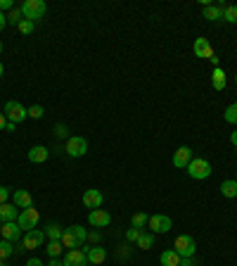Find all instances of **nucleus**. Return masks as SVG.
Returning <instances> with one entry per match:
<instances>
[{
    "label": "nucleus",
    "mask_w": 237,
    "mask_h": 266,
    "mask_svg": "<svg viewBox=\"0 0 237 266\" xmlns=\"http://www.w3.org/2000/svg\"><path fill=\"white\" fill-rule=\"evenodd\" d=\"M62 264L64 266H88V257L83 250H67Z\"/></svg>",
    "instance_id": "12"
},
{
    "label": "nucleus",
    "mask_w": 237,
    "mask_h": 266,
    "mask_svg": "<svg viewBox=\"0 0 237 266\" xmlns=\"http://www.w3.org/2000/svg\"><path fill=\"white\" fill-rule=\"evenodd\" d=\"M17 29H19L22 33H24V36H29V33L36 31V22H31V19H22Z\"/></svg>",
    "instance_id": "32"
},
{
    "label": "nucleus",
    "mask_w": 237,
    "mask_h": 266,
    "mask_svg": "<svg viewBox=\"0 0 237 266\" xmlns=\"http://www.w3.org/2000/svg\"><path fill=\"white\" fill-rule=\"evenodd\" d=\"M24 19V14H22V7H14V10H10V14H7V24L12 26H19V22Z\"/></svg>",
    "instance_id": "31"
},
{
    "label": "nucleus",
    "mask_w": 237,
    "mask_h": 266,
    "mask_svg": "<svg viewBox=\"0 0 237 266\" xmlns=\"http://www.w3.org/2000/svg\"><path fill=\"white\" fill-rule=\"evenodd\" d=\"M88 238H90V240H93V242H97V245H100V233H90V235H88Z\"/></svg>",
    "instance_id": "42"
},
{
    "label": "nucleus",
    "mask_w": 237,
    "mask_h": 266,
    "mask_svg": "<svg viewBox=\"0 0 237 266\" xmlns=\"http://www.w3.org/2000/svg\"><path fill=\"white\" fill-rule=\"evenodd\" d=\"M88 240V233L86 228H81V226H69V228H64L62 233V245L69 250H78L83 247V242Z\"/></svg>",
    "instance_id": "1"
},
{
    "label": "nucleus",
    "mask_w": 237,
    "mask_h": 266,
    "mask_svg": "<svg viewBox=\"0 0 237 266\" xmlns=\"http://www.w3.org/2000/svg\"><path fill=\"white\" fill-rule=\"evenodd\" d=\"M86 257H88V264H105L107 259V250L100 247V245H95V247H88L86 250Z\"/></svg>",
    "instance_id": "17"
},
{
    "label": "nucleus",
    "mask_w": 237,
    "mask_h": 266,
    "mask_svg": "<svg viewBox=\"0 0 237 266\" xmlns=\"http://www.w3.org/2000/svg\"><path fill=\"white\" fill-rule=\"evenodd\" d=\"M5 117H7V121L19 124V121H24V119L29 117V110H26L22 102H17V100H7L5 102Z\"/></svg>",
    "instance_id": "5"
},
{
    "label": "nucleus",
    "mask_w": 237,
    "mask_h": 266,
    "mask_svg": "<svg viewBox=\"0 0 237 266\" xmlns=\"http://www.w3.org/2000/svg\"><path fill=\"white\" fill-rule=\"evenodd\" d=\"M223 7L225 5H204L202 14H204V19H209V22H221V19H223Z\"/></svg>",
    "instance_id": "20"
},
{
    "label": "nucleus",
    "mask_w": 237,
    "mask_h": 266,
    "mask_svg": "<svg viewBox=\"0 0 237 266\" xmlns=\"http://www.w3.org/2000/svg\"><path fill=\"white\" fill-rule=\"evenodd\" d=\"M88 221H90V226H95V228H105V226H109L112 223V214L107 209H90V214H88Z\"/></svg>",
    "instance_id": "11"
},
{
    "label": "nucleus",
    "mask_w": 237,
    "mask_h": 266,
    "mask_svg": "<svg viewBox=\"0 0 237 266\" xmlns=\"http://www.w3.org/2000/svg\"><path fill=\"white\" fill-rule=\"evenodd\" d=\"M5 129H7V131H14V129H17V124H12V121H7Z\"/></svg>",
    "instance_id": "44"
},
{
    "label": "nucleus",
    "mask_w": 237,
    "mask_h": 266,
    "mask_svg": "<svg viewBox=\"0 0 237 266\" xmlns=\"http://www.w3.org/2000/svg\"><path fill=\"white\" fill-rule=\"evenodd\" d=\"M62 247H64L62 240H50L45 250H48V254H50V259H57V257L62 254Z\"/></svg>",
    "instance_id": "25"
},
{
    "label": "nucleus",
    "mask_w": 237,
    "mask_h": 266,
    "mask_svg": "<svg viewBox=\"0 0 237 266\" xmlns=\"http://www.w3.org/2000/svg\"><path fill=\"white\" fill-rule=\"evenodd\" d=\"M0 52H3V43H0Z\"/></svg>",
    "instance_id": "46"
},
{
    "label": "nucleus",
    "mask_w": 237,
    "mask_h": 266,
    "mask_svg": "<svg viewBox=\"0 0 237 266\" xmlns=\"http://www.w3.org/2000/svg\"><path fill=\"white\" fill-rule=\"evenodd\" d=\"M3 10H14V3L12 0H0V12Z\"/></svg>",
    "instance_id": "36"
},
{
    "label": "nucleus",
    "mask_w": 237,
    "mask_h": 266,
    "mask_svg": "<svg viewBox=\"0 0 237 266\" xmlns=\"http://www.w3.org/2000/svg\"><path fill=\"white\" fill-rule=\"evenodd\" d=\"M36 223H38V209H33V207H29V209H22L19 211V217H17V226L22 230H33L36 228Z\"/></svg>",
    "instance_id": "8"
},
{
    "label": "nucleus",
    "mask_w": 237,
    "mask_h": 266,
    "mask_svg": "<svg viewBox=\"0 0 237 266\" xmlns=\"http://www.w3.org/2000/svg\"><path fill=\"white\" fill-rule=\"evenodd\" d=\"M43 240H45V230H29V233H24V242H22V250H38L43 247Z\"/></svg>",
    "instance_id": "10"
},
{
    "label": "nucleus",
    "mask_w": 237,
    "mask_h": 266,
    "mask_svg": "<svg viewBox=\"0 0 237 266\" xmlns=\"http://www.w3.org/2000/svg\"><path fill=\"white\" fill-rule=\"evenodd\" d=\"M102 202H105V195H102L100 190H95V188H90V190L83 192V204H86L88 209H100Z\"/></svg>",
    "instance_id": "15"
},
{
    "label": "nucleus",
    "mask_w": 237,
    "mask_h": 266,
    "mask_svg": "<svg viewBox=\"0 0 237 266\" xmlns=\"http://www.w3.org/2000/svg\"><path fill=\"white\" fill-rule=\"evenodd\" d=\"M147 226H150L152 233H169V230L173 228V221H171L166 214H154V217H150Z\"/></svg>",
    "instance_id": "9"
},
{
    "label": "nucleus",
    "mask_w": 237,
    "mask_h": 266,
    "mask_svg": "<svg viewBox=\"0 0 237 266\" xmlns=\"http://www.w3.org/2000/svg\"><path fill=\"white\" fill-rule=\"evenodd\" d=\"M147 221H150V217H147L145 211H137V214H133L131 226H133V228H145V226H147Z\"/></svg>",
    "instance_id": "26"
},
{
    "label": "nucleus",
    "mask_w": 237,
    "mask_h": 266,
    "mask_svg": "<svg viewBox=\"0 0 237 266\" xmlns=\"http://www.w3.org/2000/svg\"><path fill=\"white\" fill-rule=\"evenodd\" d=\"M211 164L206 159H202V157H192V162L187 164V173H190V179H194V181H204V179H209L211 176Z\"/></svg>",
    "instance_id": "2"
},
{
    "label": "nucleus",
    "mask_w": 237,
    "mask_h": 266,
    "mask_svg": "<svg viewBox=\"0 0 237 266\" xmlns=\"http://www.w3.org/2000/svg\"><path fill=\"white\" fill-rule=\"evenodd\" d=\"M3 74H5V67H3V62H0V79H3Z\"/></svg>",
    "instance_id": "45"
},
{
    "label": "nucleus",
    "mask_w": 237,
    "mask_h": 266,
    "mask_svg": "<svg viewBox=\"0 0 237 266\" xmlns=\"http://www.w3.org/2000/svg\"><path fill=\"white\" fill-rule=\"evenodd\" d=\"M0 266H5V261H0Z\"/></svg>",
    "instance_id": "47"
},
{
    "label": "nucleus",
    "mask_w": 237,
    "mask_h": 266,
    "mask_svg": "<svg viewBox=\"0 0 237 266\" xmlns=\"http://www.w3.org/2000/svg\"><path fill=\"white\" fill-rule=\"evenodd\" d=\"M14 254V245L10 240H0V261H5L7 257Z\"/></svg>",
    "instance_id": "27"
},
{
    "label": "nucleus",
    "mask_w": 237,
    "mask_h": 266,
    "mask_svg": "<svg viewBox=\"0 0 237 266\" xmlns=\"http://www.w3.org/2000/svg\"><path fill=\"white\" fill-rule=\"evenodd\" d=\"M29 162H33V164H43V162H48V157H50V152H48V148L45 145H33L31 150H29Z\"/></svg>",
    "instance_id": "18"
},
{
    "label": "nucleus",
    "mask_w": 237,
    "mask_h": 266,
    "mask_svg": "<svg viewBox=\"0 0 237 266\" xmlns=\"http://www.w3.org/2000/svg\"><path fill=\"white\" fill-rule=\"evenodd\" d=\"M0 235L3 240H10V242H17L22 238V228L17 226V221H7V223H0Z\"/></svg>",
    "instance_id": "14"
},
{
    "label": "nucleus",
    "mask_w": 237,
    "mask_h": 266,
    "mask_svg": "<svg viewBox=\"0 0 237 266\" xmlns=\"http://www.w3.org/2000/svg\"><path fill=\"white\" fill-rule=\"evenodd\" d=\"M235 181H237V176H235Z\"/></svg>",
    "instance_id": "49"
},
{
    "label": "nucleus",
    "mask_w": 237,
    "mask_h": 266,
    "mask_svg": "<svg viewBox=\"0 0 237 266\" xmlns=\"http://www.w3.org/2000/svg\"><path fill=\"white\" fill-rule=\"evenodd\" d=\"M64 152L69 157H83L88 152V140L83 136H71L67 138V145H64Z\"/></svg>",
    "instance_id": "6"
},
{
    "label": "nucleus",
    "mask_w": 237,
    "mask_h": 266,
    "mask_svg": "<svg viewBox=\"0 0 237 266\" xmlns=\"http://www.w3.org/2000/svg\"><path fill=\"white\" fill-rule=\"evenodd\" d=\"M159 261H162V266H181V257H178L175 250H166V252H162Z\"/></svg>",
    "instance_id": "22"
},
{
    "label": "nucleus",
    "mask_w": 237,
    "mask_h": 266,
    "mask_svg": "<svg viewBox=\"0 0 237 266\" xmlns=\"http://www.w3.org/2000/svg\"><path fill=\"white\" fill-rule=\"evenodd\" d=\"M235 83H237V74H235Z\"/></svg>",
    "instance_id": "48"
},
{
    "label": "nucleus",
    "mask_w": 237,
    "mask_h": 266,
    "mask_svg": "<svg viewBox=\"0 0 237 266\" xmlns=\"http://www.w3.org/2000/svg\"><path fill=\"white\" fill-rule=\"evenodd\" d=\"M152 245H154V233H143V235H140L137 247H140V250H150Z\"/></svg>",
    "instance_id": "30"
},
{
    "label": "nucleus",
    "mask_w": 237,
    "mask_h": 266,
    "mask_svg": "<svg viewBox=\"0 0 237 266\" xmlns=\"http://www.w3.org/2000/svg\"><path fill=\"white\" fill-rule=\"evenodd\" d=\"M230 143H232V145H235V148H237V131H232V133H230Z\"/></svg>",
    "instance_id": "43"
},
{
    "label": "nucleus",
    "mask_w": 237,
    "mask_h": 266,
    "mask_svg": "<svg viewBox=\"0 0 237 266\" xmlns=\"http://www.w3.org/2000/svg\"><path fill=\"white\" fill-rule=\"evenodd\" d=\"M221 195L223 198H237V181L235 179H225L223 183H221Z\"/></svg>",
    "instance_id": "21"
},
{
    "label": "nucleus",
    "mask_w": 237,
    "mask_h": 266,
    "mask_svg": "<svg viewBox=\"0 0 237 266\" xmlns=\"http://www.w3.org/2000/svg\"><path fill=\"white\" fill-rule=\"evenodd\" d=\"M223 22L237 24V5H225L223 7Z\"/></svg>",
    "instance_id": "28"
},
{
    "label": "nucleus",
    "mask_w": 237,
    "mask_h": 266,
    "mask_svg": "<svg viewBox=\"0 0 237 266\" xmlns=\"http://www.w3.org/2000/svg\"><path fill=\"white\" fill-rule=\"evenodd\" d=\"M5 124H7V117H5V114H3V112H0V131L5 129Z\"/></svg>",
    "instance_id": "41"
},
{
    "label": "nucleus",
    "mask_w": 237,
    "mask_h": 266,
    "mask_svg": "<svg viewBox=\"0 0 237 266\" xmlns=\"http://www.w3.org/2000/svg\"><path fill=\"white\" fill-rule=\"evenodd\" d=\"M173 250L178 252V257L181 259H190L194 254V250H197V242H194L192 235H178L173 242Z\"/></svg>",
    "instance_id": "4"
},
{
    "label": "nucleus",
    "mask_w": 237,
    "mask_h": 266,
    "mask_svg": "<svg viewBox=\"0 0 237 266\" xmlns=\"http://www.w3.org/2000/svg\"><path fill=\"white\" fill-rule=\"evenodd\" d=\"M12 200H14V207H19V209H29V207H33V198H31V192L29 190H14Z\"/></svg>",
    "instance_id": "16"
},
{
    "label": "nucleus",
    "mask_w": 237,
    "mask_h": 266,
    "mask_svg": "<svg viewBox=\"0 0 237 266\" xmlns=\"http://www.w3.org/2000/svg\"><path fill=\"white\" fill-rule=\"evenodd\" d=\"M26 266H43V261H41V259H36V257H31V259L26 261Z\"/></svg>",
    "instance_id": "37"
},
{
    "label": "nucleus",
    "mask_w": 237,
    "mask_h": 266,
    "mask_svg": "<svg viewBox=\"0 0 237 266\" xmlns=\"http://www.w3.org/2000/svg\"><path fill=\"white\" fill-rule=\"evenodd\" d=\"M48 266H64V264H62V259L57 257V259H50V261H48Z\"/></svg>",
    "instance_id": "40"
},
{
    "label": "nucleus",
    "mask_w": 237,
    "mask_h": 266,
    "mask_svg": "<svg viewBox=\"0 0 237 266\" xmlns=\"http://www.w3.org/2000/svg\"><path fill=\"white\" fill-rule=\"evenodd\" d=\"M194 55L204 57V60H209V62H213V67L219 64V57H216V52H213L209 38H197V41H194Z\"/></svg>",
    "instance_id": "7"
},
{
    "label": "nucleus",
    "mask_w": 237,
    "mask_h": 266,
    "mask_svg": "<svg viewBox=\"0 0 237 266\" xmlns=\"http://www.w3.org/2000/svg\"><path fill=\"white\" fill-rule=\"evenodd\" d=\"M62 233L64 230L57 223H48V228H45V238H50V240H62Z\"/></svg>",
    "instance_id": "24"
},
{
    "label": "nucleus",
    "mask_w": 237,
    "mask_h": 266,
    "mask_svg": "<svg viewBox=\"0 0 237 266\" xmlns=\"http://www.w3.org/2000/svg\"><path fill=\"white\" fill-rule=\"evenodd\" d=\"M7 198H10V188L0 186V204H3V202H7Z\"/></svg>",
    "instance_id": "35"
},
{
    "label": "nucleus",
    "mask_w": 237,
    "mask_h": 266,
    "mask_svg": "<svg viewBox=\"0 0 237 266\" xmlns=\"http://www.w3.org/2000/svg\"><path fill=\"white\" fill-rule=\"evenodd\" d=\"M55 131H57V136H62V138L67 136V126H57Z\"/></svg>",
    "instance_id": "39"
},
{
    "label": "nucleus",
    "mask_w": 237,
    "mask_h": 266,
    "mask_svg": "<svg viewBox=\"0 0 237 266\" xmlns=\"http://www.w3.org/2000/svg\"><path fill=\"white\" fill-rule=\"evenodd\" d=\"M173 167L175 169H187V164H190V162H192V150L187 148V145H183V148H178L173 152Z\"/></svg>",
    "instance_id": "13"
},
{
    "label": "nucleus",
    "mask_w": 237,
    "mask_h": 266,
    "mask_svg": "<svg viewBox=\"0 0 237 266\" xmlns=\"http://www.w3.org/2000/svg\"><path fill=\"white\" fill-rule=\"evenodd\" d=\"M45 12H48V5H45L43 0H26L24 5H22V14H24V19H31V22L43 19Z\"/></svg>",
    "instance_id": "3"
},
{
    "label": "nucleus",
    "mask_w": 237,
    "mask_h": 266,
    "mask_svg": "<svg viewBox=\"0 0 237 266\" xmlns=\"http://www.w3.org/2000/svg\"><path fill=\"white\" fill-rule=\"evenodd\" d=\"M211 83H213V88H216V91H223V88H225V72H223L221 67L213 69V74H211Z\"/></svg>",
    "instance_id": "23"
},
{
    "label": "nucleus",
    "mask_w": 237,
    "mask_h": 266,
    "mask_svg": "<svg viewBox=\"0 0 237 266\" xmlns=\"http://www.w3.org/2000/svg\"><path fill=\"white\" fill-rule=\"evenodd\" d=\"M43 114H45L43 105H33V107H29V117H31V119H43Z\"/></svg>",
    "instance_id": "34"
},
{
    "label": "nucleus",
    "mask_w": 237,
    "mask_h": 266,
    "mask_svg": "<svg viewBox=\"0 0 237 266\" xmlns=\"http://www.w3.org/2000/svg\"><path fill=\"white\" fill-rule=\"evenodd\" d=\"M223 119L228 121V124H237V102H232V105L225 107V114Z\"/></svg>",
    "instance_id": "29"
},
{
    "label": "nucleus",
    "mask_w": 237,
    "mask_h": 266,
    "mask_svg": "<svg viewBox=\"0 0 237 266\" xmlns=\"http://www.w3.org/2000/svg\"><path fill=\"white\" fill-rule=\"evenodd\" d=\"M5 24H7V17H5V12H0V31L5 29Z\"/></svg>",
    "instance_id": "38"
},
{
    "label": "nucleus",
    "mask_w": 237,
    "mask_h": 266,
    "mask_svg": "<svg viewBox=\"0 0 237 266\" xmlns=\"http://www.w3.org/2000/svg\"><path fill=\"white\" fill-rule=\"evenodd\" d=\"M17 217H19V207H14V204H10V202L0 204V221H3V223L17 221Z\"/></svg>",
    "instance_id": "19"
},
{
    "label": "nucleus",
    "mask_w": 237,
    "mask_h": 266,
    "mask_svg": "<svg viewBox=\"0 0 237 266\" xmlns=\"http://www.w3.org/2000/svg\"><path fill=\"white\" fill-rule=\"evenodd\" d=\"M140 235H143V228H133V226H131V228L126 230V240H128V242H137V240H140Z\"/></svg>",
    "instance_id": "33"
},
{
    "label": "nucleus",
    "mask_w": 237,
    "mask_h": 266,
    "mask_svg": "<svg viewBox=\"0 0 237 266\" xmlns=\"http://www.w3.org/2000/svg\"><path fill=\"white\" fill-rule=\"evenodd\" d=\"M181 266H183V264H181Z\"/></svg>",
    "instance_id": "50"
}]
</instances>
